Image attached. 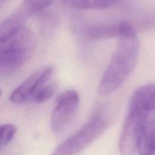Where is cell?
I'll return each instance as SVG.
<instances>
[{"label":"cell","mask_w":155,"mask_h":155,"mask_svg":"<svg viewBox=\"0 0 155 155\" xmlns=\"http://www.w3.org/2000/svg\"><path fill=\"white\" fill-rule=\"evenodd\" d=\"M30 18L18 8L11 16L5 18L0 26V41L12 37L26 28V21Z\"/></svg>","instance_id":"obj_8"},{"label":"cell","mask_w":155,"mask_h":155,"mask_svg":"<svg viewBox=\"0 0 155 155\" xmlns=\"http://www.w3.org/2000/svg\"><path fill=\"white\" fill-rule=\"evenodd\" d=\"M139 155H155V118L148 120L138 146Z\"/></svg>","instance_id":"obj_9"},{"label":"cell","mask_w":155,"mask_h":155,"mask_svg":"<svg viewBox=\"0 0 155 155\" xmlns=\"http://www.w3.org/2000/svg\"><path fill=\"white\" fill-rule=\"evenodd\" d=\"M90 37L95 39L118 37V24H104L92 27L89 31Z\"/></svg>","instance_id":"obj_11"},{"label":"cell","mask_w":155,"mask_h":155,"mask_svg":"<svg viewBox=\"0 0 155 155\" xmlns=\"http://www.w3.org/2000/svg\"><path fill=\"white\" fill-rule=\"evenodd\" d=\"M129 109L148 114L155 111V84L138 88L132 96Z\"/></svg>","instance_id":"obj_7"},{"label":"cell","mask_w":155,"mask_h":155,"mask_svg":"<svg viewBox=\"0 0 155 155\" xmlns=\"http://www.w3.org/2000/svg\"><path fill=\"white\" fill-rule=\"evenodd\" d=\"M148 114L130 110L124 121L120 139V151L123 155H134L139 140L148 122Z\"/></svg>","instance_id":"obj_4"},{"label":"cell","mask_w":155,"mask_h":155,"mask_svg":"<svg viewBox=\"0 0 155 155\" xmlns=\"http://www.w3.org/2000/svg\"><path fill=\"white\" fill-rule=\"evenodd\" d=\"M17 128L15 125L11 124H2L1 126V136H0V147L2 149L4 147L8 145L11 141L13 139L15 133H16Z\"/></svg>","instance_id":"obj_14"},{"label":"cell","mask_w":155,"mask_h":155,"mask_svg":"<svg viewBox=\"0 0 155 155\" xmlns=\"http://www.w3.org/2000/svg\"><path fill=\"white\" fill-rule=\"evenodd\" d=\"M53 72V68L45 66L29 76L10 95V100L15 104H24L33 101L37 91L47 83Z\"/></svg>","instance_id":"obj_6"},{"label":"cell","mask_w":155,"mask_h":155,"mask_svg":"<svg viewBox=\"0 0 155 155\" xmlns=\"http://www.w3.org/2000/svg\"><path fill=\"white\" fill-rule=\"evenodd\" d=\"M56 84L53 82L45 83L36 93L33 98V101L36 103H42L49 99L56 90Z\"/></svg>","instance_id":"obj_13"},{"label":"cell","mask_w":155,"mask_h":155,"mask_svg":"<svg viewBox=\"0 0 155 155\" xmlns=\"http://www.w3.org/2000/svg\"><path fill=\"white\" fill-rule=\"evenodd\" d=\"M53 0H23L19 8L30 17L36 12L48 7Z\"/></svg>","instance_id":"obj_12"},{"label":"cell","mask_w":155,"mask_h":155,"mask_svg":"<svg viewBox=\"0 0 155 155\" xmlns=\"http://www.w3.org/2000/svg\"><path fill=\"white\" fill-rule=\"evenodd\" d=\"M33 45L30 32L24 29L18 34L0 41V73L8 76L22 66Z\"/></svg>","instance_id":"obj_2"},{"label":"cell","mask_w":155,"mask_h":155,"mask_svg":"<svg viewBox=\"0 0 155 155\" xmlns=\"http://www.w3.org/2000/svg\"><path fill=\"white\" fill-rule=\"evenodd\" d=\"M122 0H71V5L76 9H105L114 7Z\"/></svg>","instance_id":"obj_10"},{"label":"cell","mask_w":155,"mask_h":155,"mask_svg":"<svg viewBox=\"0 0 155 155\" xmlns=\"http://www.w3.org/2000/svg\"><path fill=\"white\" fill-rule=\"evenodd\" d=\"M79 100L78 93L74 89L67 90L58 95L51 116V128L54 133L63 131L71 124L77 110Z\"/></svg>","instance_id":"obj_5"},{"label":"cell","mask_w":155,"mask_h":155,"mask_svg":"<svg viewBox=\"0 0 155 155\" xmlns=\"http://www.w3.org/2000/svg\"><path fill=\"white\" fill-rule=\"evenodd\" d=\"M5 1H6V0H1V3H2H2L4 2Z\"/></svg>","instance_id":"obj_15"},{"label":"cell","mask_w":155,"mask_h":155,"mask_svg":"<svg viewBox=\"0 0 155 155\" xmlns=\"http://www.w3.org/2000/svg\"><path fill=\"white\" fill-rule=\"evenodd\" d=\"M117 46L110 58L98 86L101 95L114 92L134 70L139 56V41L134 27L130 22L118 24Z\"/></svg>","instance_id":"obj_1"},{"label":"cell","mask_w":155,"mask_h":155,"mask_svg":"<svg viewBox=\"0 0 155 155\" xmlns=\"http://www.w3.org/2000/svg\"><path fill=\"white\" fill-rule=\"evenodd\" d=\"M108 127V122L100 113L95 114L80 128L56 148L51 155H75L95 142Z\"/></svg>","instance_id":"obj_3"}]
</instances>
